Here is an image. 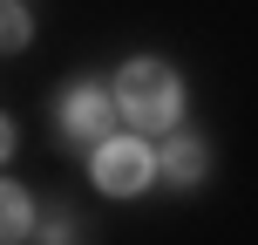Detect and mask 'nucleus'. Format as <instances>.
<instances>
[{"mask_svg":"<svg viewBox=\"0 0 258 245\" xmlns=\"http://www.w3.org/2000/svg\"><path fill=\"white\" fill-rule=\"evenodd\" d=\"M27 225H34V198L21 184H0V245H21Z\"/></svg>","mask_w":258,"mask_h":245,"instance_id":"39448f33","label":"nucleus"},{"mask_svg":"<svg viewBox=\"0 0 258 245\" xmlns=\"http://www.w3.org/2000/svg\"><path fill=\"white\" fill-rule=\"evenodd\" d=\"M7 150H14V123L0 116V157H7Z\"/></svg>","mask_w":258,"mask_h":245,"instance_id":"6e6552de","label":"nucleus"},{"mask_svg":"<svg viewBox=\"0 0 258 245\" xmlns=\"http://www.w3.org/2000/svg\"><path fill=\"white\" fill-rule=\"evenodd\" d=\"M27 34H34V21H27V7L21 0H0V48H27Z\"/></svg>","mask_w":258,"mask_h":245,"instance_id":"423d86ee","label":"nucleus"},{"mask_svg":"<svg viewBox=\"0 0 258 245\" xmlns=\"http://www.w3.org/2000/svg\"><path fill=\"white\" fill-rule=\"evenodd\" d=\"M150 170H156V157L143 150L136 136H109L102 150H95V184H102L109 198H136L143 184H150Z\"/></svg>","mask_w":258,"mask_h":245,"instance_id":"f03ea898","label":"nucleus"},{"mask_svg":"<svg viewBox=\"0 0 258 245\" xmlns=\"http://www.w3.org/2000/svg\"><path fill=\"white\" fill-rule=\"evenodd\" d=\"M156 164H163V177H170V184H204V170H211V150H204L197 136H170Z\"/></svg>","mask_w":258,"mask_h":245,"instance_id":"20e7f679","label":"nucleus"},{"mask_svg":"<svg viewBox=\"0 0 258 245\" xmlns=\"http://www.w3.org/2000/svg\"><path fill=\"white\" fill-rule=\"evenodd\" d=\"M116 109H122L129 123L163 129V123H177V109H183V82L170 75L163 62H129L122 75H116Z\"/></svg>","mask_w":258,"mask_h":245,"instance_id":"f257e3e1","label":"nucleus"},{"mask_svg":"<svg viewBox=\"0 0 258 245\" xmlns=\"http://www.w3.org/2000/svg\"><path fill=\"white\" fill-rule=\"evenodd\" d=\"M68 238H75V225H68V218H54V225H48V245H68Z\"/></svg>","mask_w":258,"mask_h":245,"instance_id":"0eeeda50","label":"nucleus"},{"mask_svg":"<svg viewBox=\"0 0 258 245\" xmlns=\"http://www.w3.org/2000/svg\"><path fill=\"white\" fill-rule=\"evenodd\" d=\"M61 123L75 143H109V123H116V95L89 89V82H75V89L61 95Z\"/></svg>","mask_w":258,"mask_h":245,"instance_id":"7ed1b4c3","label":"nucleus"}]
</instances>
